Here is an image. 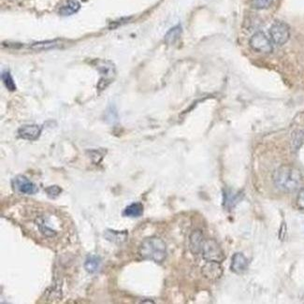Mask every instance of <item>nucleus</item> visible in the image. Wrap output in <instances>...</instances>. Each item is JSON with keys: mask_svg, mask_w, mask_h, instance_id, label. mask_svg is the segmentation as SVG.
<instances>
[{"mask_svg": "<svg viewBox=\"0 0 304 304\" xmlns=\"http://www.w3.org/2000/svg\"><path fill=\"white\" fill-rule=\"evenodd\" d=\"M45 192H46L47 195L52 198V199H55L57 198V196H59V194L62 192V188L57 186H53V187H47L45 189Z\"/></svg>", "mask_w": 304, "mask_h": 304, "instance_id": "nucleus-22", "label": "nucleus"}, {"mask_svg": "<svg viewBox=\"0 0 304 304\" xmlns=\"http://www.w3.org/2000/svg\"><path fill=\"white\" fill-rule=\"evenodd\" d=\"M12 186L13 189L23 195H34L38 193V188L25 176L17 175L12 179Z\"/></svg>", "mask_w": 304, "mask_h": 304, "instance_id": "nucleus-7", "label": "nucleus"}, {"mask_svg": "<svg viewBox=\"0 0 304 304\" xmlns=\"http://www.w3.org/2000/svg\"><path fill=\"white\" fill-rule=\"evenodd\" d=\"M139 254L143 259L161 263L167 257V246L162 239L150 237L140 244Z\"/></svg>", "mask_w": 304, "mask_h": 304, "instance_id": "nucleus-2", "label": "nucleus"}, {"mask_svg": "<svg viewBox=\"0 0 304 304\" xmlns=\"http://www.w3.org/2000/svg\"><path fill=\"white\" fill-rule=\"evenodd\" d=\"M2 81L4 82L5 86L7 87L8 90L10 91H15L16 89V85H15V82L13 81V78L11 75V73L9 71H4L2 73Z\"/></svg>", "mask_w": 304, "mask_h": 304, "instance_id": "nucleus-19", "label": "nucleus"}, {"mask_svg": "<svg viewBox=\"0 0 304 304\" xmlns=\"http://www.w3.org/2000/svg\"><path fill=\"white\" fill-rule=\"evenodd\" d=\"M290 38L289 26L282 21H276L269 28V38L277 46L285 44Z\"/></svg>", "mask_w": 304, "mask_h": 304, "instance_id": "nucleus-3", "label": "nucleus"}, {"mask_svg": "<svg viewBox=\"0 0 304 304\" xmlns=\"http://www.w3.org/2000/svg\"><path fill=\"white\" fill-rule=\"evenodd\" d=\"M104 237L108 241L115 243V244H121L126 242L128 233L127 231H114V230H106Z\"/></svg>", "mask_w": 304, "mask_h": 304, "instance_id": "nucleus-14", "label": "nucleus"}, {"mask_svg": "<svg viewBox=\"0 0 304 304\" xmlns=\"http://www.w3.org/2000/svg\"><path fill=\"white\" fill-rule=\"evenodd\" d=\"M142 213H143V206L140 202H134L130 204L129 206H127L122 212L123 216L132 217V218L140 217L142 215Z\"/></svg>", "mask_w": 304, "mask_h": 304, "instance_id": "nucleus-13", "label": "nucleus"}, {"mask_svg": "<svg viewBox=\"0 0 304 304\" xmlns=\"http://www.w3.org/2000/svg\"><path fill=\"white\" fill-rule=\"evenodd\" d=\"M41 128L38 125H24L18 129V135L23 140H35L38 139Z\"/></svg>", "mask_w": 304, "mask_h": 304, "instance_id": "nucleus-9", "label": "nucleus"}, {"mask_svg": "<svg viewBox=\"0 0 304 304\" xmlns=\"http://www.w3.org/2000/svg\"><path fill=\"white\" fill-rule=\"evenodd\" d=\"M95 67L102 75L98 83V88L103 90L114 79L116 74L115 67L111 61L108 60H97L95 62Z\"/></svg>", "mask_w": 304, "mask_h": 304, "instance_id": "nucleus-5", "label": "nucleus"}, {"mask_svg": "<svg viewBox=\"0 0 304 304\" xmlns=\"http://www.w3.org/2000/svg\"><path fill=\"white\" fill-rule=\"evenodd\" d=\"M275 187L282 192L290 193L298 190L304 183V176L299 169L291 165H283L272 175Z\"/></svg>", "mask_w": 304, "mask_h": 304, "instance_id": "nucleus-1", "label": "nucleus"}, {"mask_svg": "<svg viewBox=\"0 0 304 304\" xmlns=\"http://www.w3.org/2000/svg\"><path fill=\"white\" fill-rule=\"evenodd\" d=\"M201 273L208 280L216 281L220 279L223 275L221 263L207 261L206 264L201 268Z\"/></svg>", "mask_w": 304, "mask_h": 304, "instance_id": "nucleus-8", "label": "nucleus"}, {"mask_svg": "<svg viewBox=\"0 0 304 304\" xmlns=\"http://www.w3.org/2000/svg\"><path fill=\"white\" fill-rule=\"evenodd\" d=\"M248 266H249L248 259L243 253L234 254L231 259V265H230V269L233 271L234 273L242 274L246 272L248 269Z\"/></svg>", "mask_w": 304, "mask_h": 304, "instance_id": "nucleus-10", "label": "nucleus"}, {"mask_svg": "<svg viewBox=\"0 0 304 304\" xmlns=\"http://www.w3.org/2000/svg\"><path fill=\"white\" fill-rule=\"evenodd\" d=\"M181 35H182V26L178 24L168 31V33L165 36V41L168 44H173L180 38Z\"/></svg>", "mask_w": 304, "mask_h": 304, "instance_id": "nucleus-16", "label": "nucleus"}, {"mask_svg": "<svg viewBox=\"0 0 304 304\" xmlns=\"http://www.w3.org/2000/svg\"><path fill=\"white\" fill-rule=\"evenodd\" d=\"M205 239L203 234L200 230H195L190 235V250L193 254L199 255L201 254V250L204 245Z\"/></svg>", "mask_w": 304, "mask_h": 304, "instance_id": "nucleus-11", "label": "nucleus"}, {"mask_svg": "<svg viewBox=\"0 0 304 304\" xmlns=\"http://www.w3.org/2000/svg\"><path fill=\"white\" fill-rule=\"evenodd\" d=\"M250 47L257 53L260 54H270L273 50L272 41L268 36L262 31H258L251 37L249 40Z\"/></svg>", "mask_w": 304, "mask_h": 304, "instance_id": "nucleus-6", "label": "nucleus"}, {"mask_svg": "<svg viewBox=\"0 0 304 304\" xmlns=\"http://www.w3.org/2000/svg\"><path fill=\"white\" fill-rule=\"evenodd\" d=\"M297 205L299 206V208L304 210V188L300 191L297 197Z\"/></svg>", "mask_w": 304, "mask_h": 304, "instance_id": "nucleus-23", "label": "nucleus"}, {"mask_svg": "<svg viewBox=\"0 0 304 304\" xmlns=\"http://www.w3.org/2000/svg\"><path fill=\"white\" fill-rule=\"evenodd\" d=\"M273 0H253V7L256 10H265L270 7Z\"/></svg>", "mask_w": 304, "mask_h": 304, "instance_id": "nucleus-21", "label": "nucleus"}, {"mask_svg": "<svg viewBox=\"0 0 304 304\" xmlns=\"http://www.w3.org/2000/svg\"><path fill=\"white\" fill-rule=\"evenodd\" d=\"M58 40H51V41H39L31 45V48L36 51H46L55 49L59 45Z\"/></svg>", "mask_w": 304, "mask_h": 304, "instance_id": "nucleus-17", "label": "nucleus"}, {"mask_svg": "<svg viewBox=\"0 0 304 304\" xmlns=\"http://www.w3.org/2000/svg\"><path fill=\"white\" fill-rule=\"evenodd\" d=\"M304 142V130L295 131L293 133L291 145L294 150L299 149Z\"/></svg>", "mask_w": 304, "mask_h": 304, "instance_id": "nucleus-18", "label": "nucleus"}, {"mask_svg": "<svg viewBox=\"0 0 304 304\" xmlns=\"http://www.w3.org/2000/svg\"><path fill=\"white\" fill-rule=\"evenodd\" d=\"M201 255L206 261H213L218 263H222L226 258L222 248L217 244V242L212 239L205 240L201 250Z\"/></svg>", "mask_w": 304, "mask_h": 304, "instance_id": "nucleus-4", "label": "nucleus"}, {"mask_svg": "<svg viewBox=\"0 0 304 304\" xmlns=\"http://www.w3.org/2000/svg\"><path fill=\"white\" fill-rule=\"evenodd\" d=\"M37 224H38V227L39 230L41 231V233L43 234V235H45L47 237H54V236H56L57 232L55 230H53L52 228H48L42 218L38 219Z\"/></svg>", "mask_w": 304, "mask_h": 304, "instance_id": "nucleus-20", "label": "nucleus"}, {"mask_svg": "<svg viewBox=\"0 0 304 304\" xmlns=\"http://www.w3.org/2000/svg\"><path fill=\"white\" fill-rule=\"evenodd\" d=\"M80 8H81V5H80L79 1H77V0H69L67 5L60 9L59 13L61 15H64V16H69V15H71V14L78 12L80 10Z\"/></svg>", "mask_w": 304, "mask_h": 304, "instance_id": "nucleus-15", "label": "nucleus"}, {"mask_svg": "<svg viewBox=\"0 0 304 304\" xmlns=\"http://www.w3.org/2000/svg\"><path fill=\"white\" fill-rule=\"evenodd\" d=\"M101 267V258L95 255H89L84 262V269L89 273L97 272Z\"/></svg>", "mask_w": 304, "mask_h": 304, "instance_id": "nucleus-12", "label": "nucleus"}]
</instances>
